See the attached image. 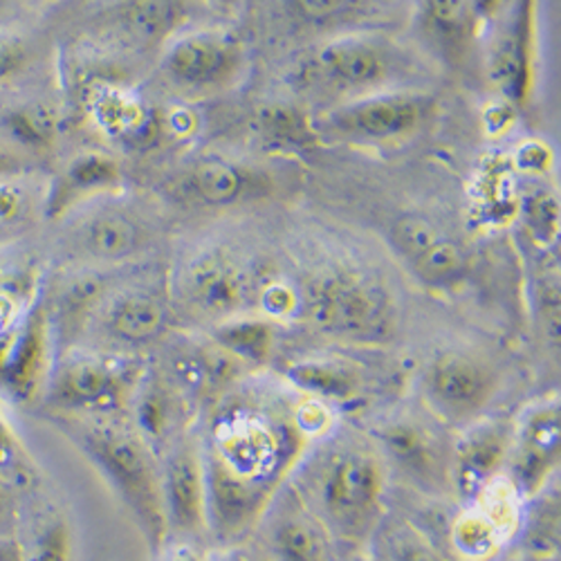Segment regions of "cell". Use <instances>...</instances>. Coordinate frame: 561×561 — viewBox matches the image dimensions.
Instances as JSON below:
<instances>
[{
    "instance_id": "cell-18",
    "label": "cell",
    "mask_w": 561,
    "mask_h": 561,
    "mask_svg": "<svg viewBox=\"0 0 561 561\" xmlns=\"http://www.w3.org/2000/svg\"><path fill=\"white\" fill-rule=\"evenodd\" d=\"M537 0H507L494 16L496 32L490 45V79L517 108L530 102L537 57Z\"/></svg>"
},
{
    "instance_id": "cell-2",
    "label": "cell",
    "mask_w": 561,
    "mask_h": 561,
    "mask_svg": "<svg viewBox=\"0 0 561 561\" xmlns=\"http://www.w3.org/2000/svg\"><path fill=\"white\" fill-rule=\"evenodd\" d=\"M387 470L373 440L333 430L306 449L288 483L333 543L359 550L387 512Z\"/></svg>"
},
{
    "instance_id": "cell-3",
    "label": "cell",
    "mask_w": 561,
    "mask_h": 561,
    "mask_svg": "<svg viewBox=\"0 0 561 561\" xmlns=\"http://www.w3.org/2000/svg\"><path fill=\"white\" fill-rule=\"evenodd\" d=\"M95 470L128 512L153 557L167 546L160 456L126 415H43Z\"/></svg>"
},
{
    "instance_id": "cell-43",
    "label": "cell",
    "mask_w": 561,
    "mask_h": 561,
    "mask_svg": "<svg viewBox=\"0 0 561 561\" xmlns=\"http://www.w3.org/2000/svg\"><path fill=\"white\" fill-rule=\"evenodd\" d=\"M27 171V164L19 158H14L12 153H8L3 147H0V180L5 178H14Z\"/></svg>"
},
{
    "instance_id": "cell-44",
    "label": "cell",
    "mask_w": 561,
    "mask_h": 561,
    "mask_svg": "<svg viewBox=\"0 0 561 561\" xmlns=\"http://www.w3.org/2000/svg\"><path fill=\"white\" fill-rule=\"evenodd\" d=\"M505 3H507V0H472V5L477 10V16H479L481 23L492 21L503 10Z\"/></svg>"
},
{
    "instance_id": "cell-11",
    "label": "cell",
    "mask_w": 561,
    "mask_h": 561,
    "mask_svg": "<svg viewBox=\"0 0 561 561\" xmlns=\"http://www.w3.org/2000/svg\"><path fill=\"white\" fill-rule=\"evenodd\" d=\"M245 70V48L227 30L180 32L160 57V77L180 98H209L229 90Z\"/></svg>"
},
{
    "instance_id": "cell-22",
    "label": "cell",
    "mask_w": 561,
    "mask_h": 561,
    "mask_svg": "<svg viewBox=\"0 0 561 561\" xmlns=\"http://www.w3.org/2000/svg\"><path fill=\"white\" fill-rule=\"evenodd\" d=\"M124 190L122 164L102 151H83L70 158L45 186L43 218L57 222L77 207Z\"/></svg>"
},
{
    "instance_id": "cell-45",
    "label": "cell",
    "mask_w": 561,
    "mask_h": 561,
    "mask_svg": "<svg viewBox=\"0 0 561 561\" xmlns=\"http://www.w3.org/2000/svg\"><path fill=\"white\" fill-rule=\"evenodd\" d=\"M207 3L218 10H237L241 5V0H207Z\"/></svg>"
},
{
    "instance_id": "cell-26",
    "label": "cell",
    "mask_w": 561,
    "mask_h": 561,
    "mask_svg": "<svg viewBox=\"0 0 561 561\" xmlns=\"http://www.w3.org/2000/svg\"><path fill=\"white\" fill-rule=\"evenodd\" d=\"M286 382L301 396L333 409L359 402L366 389L364 373L355 362L342 357H308L288 366Z\"/></svg>"
},
{
    "instance_id": "cell-30",
    "label": "cell",
    "mask_w": 561,
    "mask_h": 561,
    "mask_svg": "<svg viewBox=\"0 0 561 561\" xmlns=\"http://www.w3.org/2000/svg\"><path fill=\"white\" fill-rule=\"evenodd\" d=\"M209 340L243 368H261L274 353L276 333L270 319L243 312L211 325Z\"/></svg>"
},
{
    "instance_id": "cell-46",
    "label": "cell",
    "mask_w": 561,
    "mask_h": 561,
    "mask_svg": "<svg viewBox=\"0 0 561 561\" xmlns=\"http://www.w3.org/2000/svg\"><path fill=\"white\" fill-rule=\"evenodd\" d=\"M16 241V237L14 233H10L3 225H0V250H5L10 243H14Z\"/></svg>"
},
{
    "instance_id": "cell-31",
    "label": "cell",
    "mask_w": 561,
    "mask_h": 561,
    "mask_svg": "<svg viewBox=\"0 0 561 561\" xmlns=\"http://www.w3.org/2000/svg\"><path fill=\"white\" fill-rule=\"evenodd\" d=\"M554 483L557 481L526 501L522 528L517 533L524 552L546 561L559 554L561 543V503Z\"/></svg>"
},
{
    "instance_id": "cell-20",
    "label": "cell",
    "mask_w": 561,
    "mask_h": 561,
    "mask_svg": "<svg viewBox=\"0 0 561 561\" xmlns=\"http://www.w3.org/2000/svg\"><path fill=\"white\" fill-rule=\"evenodd\" d=\"M451 443V492L467 503L503 474L512 438V420L479 417L458 430Z\"/></svg>"
},
{
    "instance_id": "cell-23",
    "label": "cell",
    "mask_w": 561,
    "mask_h": 561,
    "mask_svg": "<svg viewBox=\"0 0 561 561\" xmlns=\"http://www.w3.org/2000/svg\"><path fill=\"white\" fill-rule=\"evenodd\" d=\"M186 14L184 0H117L104 14V30L128 53H156L180 34Z\"/></svg>"
},
{
    "instance_id": "cell-34",
    "label": "cell",
    "mask_w": 561,
    "mask_h": 561,
    "mask_svg": "<svg viewBox=\"0 0 561 561\" xmlns=\"http://www.w3.org/2000/svg\"><path fill=\"white\" fill-rule=\"evenodd\" d=\"M524 222L530 233L535 245L548 250L557 245L559 239V201L557 194L546 190V186H537L530 190L522 205Z\"/></svg>"
},
{
    "instance_id": "cell-42",
    "label": "cell",
    "mask_w": 561,
    "mask_h": 561,
    "mask_svg": "<svg viewBox=\"0 0 561 561\" xmlns=\"http://www.w3.org/2000/svg\"><path fill=\"white\" fill-rule=\"evenodd\" d=\"M0 561H23V546L19 533L0 537Z\"/></svg>"
},
{
    "instance_id": "cell-39",
    "label": "cell",
    "mask_w": 561,
    "mask_h": 561,
    "mask_svg": "<svg viewBox=\"0 0 561 561\" xmlns=\"http://www.w3.org/2000/svg\"><path fill=\"white\" fill-rule=\"evenodd\" d=\"M23 492L0 479V537L16 535L23 512Z\"/></svg>"
},
{
    "instance_id": "cell-4",
    "label": "cell",
    "mask_w": 561,
    "mask_h": 561,
    "mask_svg": "<svg viewBox=\"0 0 561 561\" xmlns=\"http://www.w3.org/2000/svg\"><path fill=\"white\" fill-rule=\"evenodd\" d=\"M301 312L325 337L355 346H385L398 331V306L385 280L355 267L312 278Z\"/></svg>"
},
{
    "instance_id": "cell-21",
    "label": "cell",
    "mask_w": 561,
    "mask_h": 561,
    "mask_svg": "<svg viewBox=\"0 0 561 561\" xmlns=\"http://www.w3.org/2000/svg\"><path fill=\"white\" fill-rule=\"evenodd\" d=\"M61 133V115L53 100L23 92L12 85L0 88V147L25 164L48 156Z\"/></svg>"
},
{
    "instance_id": "cell-24",
    "label": "cell",
    "mask_w": 561,
    "mask_h": 561,
    "mask_svg": "<svg viewBox=\"0 0 561 561\" xmlns=\"http://www.w3.org/2000/svg\"><path fill=\"white\" fill-rule=\"evenodd\" d=\"M186 411L190 402L171 385L158 364L147 362L128 404V420L158 456L171 440L186 432Z\"/></svg>"
},
{
    "instance_id": "cell-1",
    "label": "cell",
    "mask_w": 561,
    "mask_h": 561,
    "mask_svg": "<svg viewBox=\"0 0 561 561\" xmlns=\"http://www.w3.org/2000/svg\"><path fill=\"white\" fill-rule=\"evenodd\" d=\"M299 393L288 382L241 378L209 409L198 438L207 485V537L243 541L310 447L295 420Z\"/></svg>"
},
{
    "instance_id": "cell-27",
    "label": "cell",
    "mask_w": 561,
    "mask_h": 561,
    "mask_svg": "<svg viewBox=\"0 0 561 561\" xmlns=\"http://www.w3.org/2000/svg\"><path fill=\"white\" fill-rule=\"evenodd\" d=\"M252 175L225 158H201L173 182V194L203 207H229L248 198Z\"/></svg>"
},
{
    "instance_id": "cell-13",
    "label": "cell",
    "mask_w": 561,
    "mask_h": 561,
    "mask_svg": "<svg viewBox=\"0 0 561 561\" xmlns=\"http://www.w3.org/2000/svg\"><path fill=\"white\" fill-rule=\"evenodd\" d=\"M57 348L43 286L32 306L5 329H0V402L38 407Z\"/></svg>"
},
{
    "instance_id": "cell-33",
    "label": "cell",
    "mask_w": 561,
    "mask_h": 561,
    "mask_svg": "<svg viewBox=\"0 0 561 561\" xmlns=\"http://www.w3.org/2000/svg\"><path fill=\"white\" fill-rule=\"evenodd\" d=\"M0 479L12 483L23 494L36 492L41 485L38 465L14 432L3 409H0Z\"/></svg>"
},
{
    "instance_id": "cell-17",
    "label": "cell",
    "mask_w": 561,
    "mask_h": 561,
    "mask_svg": "<svg viewBox=\"0 0 561 561\" xmlns=\"http://www.w3.org/2000/svg\"><path fill=\"white\" fill-rule=\"evenodd\" d=\"M561 458V402L541 398L512 420V438L503 474L528 501L557 481Z\"/></svg>"
},
{
    "instance_id": "cell-7",
    "label": "cell",
    "mask_w": 561,
    "mask_h": 561,
    "mask_svg": "<svg viewBox=\"0 0 561 561\" xmlns=\"http://www.w3.org/2000/svg\"><path fill=\"white\" fill-rule=\"evenodd\" d=\"M173 314L169 278L119 274L92 312L77 346L142 357L147 348L164 340Z\"/></svg>"
},
{
    "instance_id": "cell-38",
    "label": "cell",
    "mask_w": 561,
    "mask_h": 561,
    "mask_svg": "<svg viewBox=\"0 0 561 561\" xmlns=\"http://www.w3.org/2000/svg\"><path fill=\"white\" fill-rule=\"evenodd\" d=\"M30 61V43L16 32L0 30V88L19 81L27 72Z\"/></svg>"
},
{
    "instance_id": "cell-14",
    "label": "cell",
    "mask_w": 561,
    "mask_h": 561,
    "mask_svg": "<svg viewBox=\"0 0 561 561\" xmlns=\"http://www.w3.org/2000/svg\"><path fill=\"white\" fill-rule=\"evenodd\" d=\"M373 445L387 467L427 494L451 492V443L425 417L396 415L373 427Z\"/></svg>"
},
{
    "instance_id": "cell-28",
    "label": "cell",
    "mask_w": 561,
    "mask_h": 561,
    "mask_svg": "<svg viewBox=\"0 0 561 561\" xmlns=\"http://www.w3.org/2000/svg\"><path fill=\"white\" fill-rule=\"evenodd\" d=\"M19 539L23 561H72V530L68 519L55 507L34 503V492L23 496Z\"/></svg>"
},
{
    "instance_id": "cell-16",
    "label": "cell",
    "mask_w": 561,
    "mask_h": 561,
    "mask_svg": "<svg viewBox=\"0 0 561 561\" xmlns=\"http://www.w3.org/2000/svg\"><path fill=\"white\" fill-rule=\"evenodd\" d=\"M526 499L501 474L474 499L462 503L449 528V543L462 561H492L517 539Z\"/></svg>"
},
{
    "instance_id": "cell-5",
    "label": "cell",
    "mask_w": 561,
    "mask_h": 561,
    "mask_svg": "<svg viewBox=\"0 0 561 561\" xmlns=\"http://www.w3.org/2000/svg\"><path fill=\"white\" fill-rule=\"evenodd\" d=\"M145 357L72 346L55 357L38 409L43 415H126Z\"/></svg>"
},
{
    "instance_id": "cell-6",
    "label": "cell",
    "mask_w": 561,
    "mask_h": 561,
    "mask_svg": "<svg viewBox=\"0 0 561 561\" xmlns=\"http://www.w3.org/2000/svg\"><path fill=\"white\" fill-rule=\"evenodd\" d=\"M57 225V248L68 267H133L156 241L149 220L122 201V192L77 207Z\"/></svg>"
},
{
    "instance_id": "cell-9",
    "label": "cell",
    "mask_w": 561,
    "mask_h": 561,
    "mask_svg": "<svg viewBox=\"0 0 561 561\" xmlns=\"http://www.w3.org/2000/svg\"><path fill=\"white\" fill-rule=\"evenodd\" d=\"M398 72L396 55L380 38L346 34L325 41L299 64L295 83L304 92L344 102L385 90Z\"/></svg>"
},
{
    "instance_id": "cell-36",
    "label": "cell",
    "mask_w": 561,
    "mask_h": 561,
    "mask_svg": "<svg viewBox=\"0 0 561 561\" xmlns=\"http://www.w3.org/2000/svg\"><path fill=\"white\" fill-rule=\"evenodd\" d=\"M254 304L270 321H284L301 312V295H297L288 284L276 278L259 280Z\"/></svg>"
},
{
    "instance_id": "cell-41",
    "label": "cell",
    "mask_w": 561,
    "mask_h": 561,
    "mask_svg": "<svg viewBox=\"0 0 561 561\" xmlns=\"http://www.w3.org/2000/svg\"><path fill=\"white\" fill-rule=\"evenodd\" d=\"M209 561H267L263 552H256L254 548L243 546V541L222 546L214 554H209Z\"/></svg>"
},
{
    "instance_id": "cell-15",
    "label": "cell",
    "mask_w": 561,
    "mask_h": 561,
    "mask_svg": "<svg viewBox=\"0 0 561 561\" xmlns=\"http://www.w3.org/2000/svg\"><path fill=\"white\" fill-rule=\"evenodd\" d=\"M160 483L169 541L198 546L207 539V485L198 436L182 432L162 449Z\"/></svg>"
},
{
    "instance_id": "cell-47",
    "label": "cell",
    "mask_w": 561,
    "mask_h": 561,
    "mask_svg": "<svg viewBox=\"0 0 561 561\" xmlns=\"http://www.w3.org/2000/svg\"><path fill=\"white\" fill-rule=\"evenodd\" d=\"M366 561H368V559H366Z\"/></svg>"
},
{
    "instance_id": "cell-29",
    "label": "cell",
    "mask_w": 561,
    "mask_h": 561,
    "mask_svg": "<svg viewBox=\"0 0 561 561\" xmlns=\"http://www.w3.org/2000/svg\"><path fill=\"white\" fill-rule=\"evenodd\" d=\"M366 550L368 561H449L417 524L387 512L373 530Z\"/></svg>"
},
{
    "instance_id": "cell-19",
    "label": "cell",
    "mask_w": 561,
    "mask_h": 561,
    "mask_svg": "<svg viewBox=\"0 0 561 561\" xmlns=\"http://www.w3.org/2000/svg\"><path fill=\"white\" fill-rule=\"evenodd\" d=\"M263 526V554L267 561H335L333 539L321 522L286 483L267 505Z\"/></svg>"
},
{
    "instance_id": "cell-37",
    "label": "cell",
    "mask_w": 561,
    "mask_h": 561,
    "mask_svg": "<svg viewBox=\"0 0 561 561\" xmlns=\"http://www.w3.org/2000/svg\"><path fill=\"white\" fill-rule=\"evenodd\" d=\"M293 8L301 21L329 27L357 14L362 0H293Z\"/></svg>"
},
{
    "instance_id": "cell-25",
    "label": "cell",
    "mask_w": 561,
    "mask_h": 561,
    "mask_svg": "<svg viewBox=\"0 0 561 561\" xmlns=\"http://www.w3.org/2000/svg\"><path fill=\"white\" fill-rule=\"evenodd\" d=\"M413 21L420 41L449 66L467 57L481 25L472 0H415Z\"/></svg>"
},
{
    "instance_id": "cell-35",
    "label": "cell",
    "mask_w": 561,
    "mask_h": 561,
    "mask_svg": "<svg viewBox=\"0 0 561 561\" xmlns=\"http://www.w3.org/2000/svg\"><path fill=\"white\" fill-rule=\"evenodd\" d=\"M259 128L265 133L270 142L278 145H306L310 137H314L312 119H304L299 113L288 108H265L259 119Z\"/></svg>"
},
{
    "instance_id": "cell-40",
    "label": "cell",
    "mask_w": 561,
    "mask_h": 561,
    "mask_svg": "<svg viewBox=\"0 0 561 561\" xmlns=\"http://www.w3.org/2000/svg\"><path fill=\"white\" fill-rule=\"evenodd\" d=\"M156 561H209V554L201 550V546L194 543H178L169 541L158 554Z\"/></svg>"
},
{
    "instance_id": "cell-32",
    "label": "cell",
    "mask_w": 561,
    "mask_h": 561,
    "mask_svg": "<svg viewBox=\"0 0 561 561\" xmlns=\"http://www.w3.org/2000/svg\"><path fill=\"white\" fill-rule=\"evenodd\" d=\"M430 290H451L470 270V254L447 231L404 265Z\"/></svg>"
},
{
    "instance_id": "cell-12",
    "label": "cell",
    "mask_w": 561,
    "mask_h": 561,
    "mask_svg": "<svg viewBox=\"0 0 561 561\" xmlns=\"http://www.w3.org/2000/svg\"><path fill=\"white\" fill-rule=\"evenodd\" d=\"M499 385V373L488 359L465 351H445L423 370L420 396L440 425L462 430L483 417Z\"/></svg>"
},
{
    "instance_id": "cell-10",
    "label": "cell",
    "mask_w": 561,
    "mask_h": 561,
    "mask_svg": "<svg viewBox=\"0 0 561 561\" xmlns=\"http://www.w3.org/2000/svg\"><path fill=\"white\" fill-rule=\"evenodd\" d=\"M259 280L231 252L216 248L186 259L169 276L173 312L216 325L254 304Z\"/></svg>"
},
{
    "instance_id": "cell-8",
    "label": "cell",
    "mask_w": 561,
    "mask_h": 561,
    "mask_svg": "<svg viewBox=\"0 0 561 561\" xmlns=\"http://www.w3.org/2000/svg\"><path fill=\"white\" fill-rule=\"evenodd\" d=\"M434 111V100L413 90H378L337 104L312 119L314 135L355 147L400 145L420 133Z\"/></svg>"
}]
</instances>
